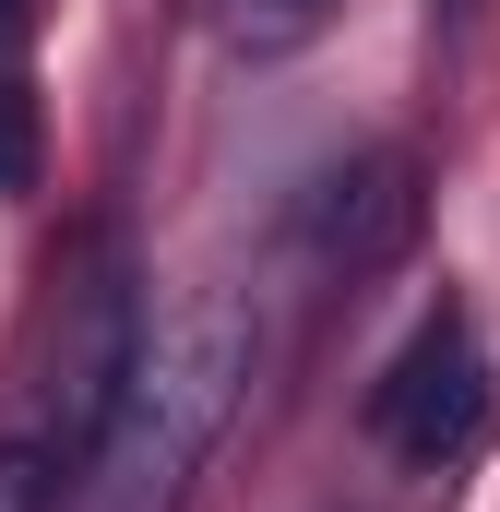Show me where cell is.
I'll use <instances>...</instances> for the list:
<instances>
[{
  "instance_id": "obj_8",
  "label": "cell",
  "mask_w": 500,
  "mask_h": 512,
  "mask_svg": "<svg viewBox=\"0 0 500 512\" xmlns=\"http://www.w3.org/2000/svg\"><path fill=\"white\" fill-rule=\"evenodd\" d=\"M24 36H36V0H0V72L24 60Z\"/></svg>"
},
{
  "instance_id": "obj_2",
  "label": "cell",
  "mask_w": 500,
  "mask_h": 512,
  "mask_svg": "<svg viewBox=\"0 0 500 512\" xmlns=\"http://www.w3.org/2000/svg\"><path fill=\"white\" fill-rule=\"evenodd\" d=\"M131 358H143V286H131V262H84V286L60 298V346H48V405H36V441H48V465H60V489H84V465H96V441H108V417H120V382Z\"/></svg>"
},
{
  "instance_id": "obj_7",
  "label": "cell",
  "mask_w": 500,
  "mask_h": 512,
  "mask_svg": "<svg viewBox=\"0 0 500 512\" xmlns=\"http://www.w3.org/2000/svg\"><path fill=\"white\" fill-rule=\"evenodd\" d=\"M0 512H60V465H48V441H36V429H12V441H0Z\"/></svg>"
},
{
  "instance_id": "obj_5",
  "label": "cell",
  "mask_w": 500,
  "mask_h": 512,
  "mask_svg": "<svg viewBox=\"0 0 500 512\" xmlns=\"http://www.w3.org/2000/svg\"><path fill=\"white\" fill-rule=\"evenodd\" d=\"M334 12H346V0H227V48H239V60H298Z\"/></svg>"
},
{
  "instance_id": "obj_6",
  "label": "cell",
  "mask_w": 500,
  "mask_h": 512,
  "mask_svg": "<svg viewBox=\"0 0 500 512\" xmlns=\"http://www.w3.org/2000/svg\"><path fill=\"white\" fill-rule=\"evenodd\" d=\"M0 191H36V84H24V60L0 72Z\"/></svg>"
},
{
  "instance_id": "obj_1",
  "label": "cell",
  "mask_w": 500,
  "mask_h": 512,
  "mask_svg": "<svg viewBox=\"0 0 500 512\" xmlns=\"http://www.w3.org/2000/svg\"><path fill=\"white\" fill-rule=\"evenodd\" d=\"M250 370H262V322H250L239 286H191L167 322H143V358H131L120 417H108V441L84 465V501L96 512H179L191 477L215 465Z\"/></svg>"
},
{
  "instance_id": "obj_4",
  "label": "cell",
  "mask_w": 500,
  "mask_h": 512,
  "mask_svg": "<svg viewBox=\"0 0 500 512\" xmlns=\"http://www.w3.org/2000/svg\"><path fill=\"white\" fill-rule=\"evenodd\" d=\"M405 227H417V167H405V155H346V167H322L310 203H298V251L322 262V274H346V286L405 251Z\"/></svg>"
},
{
  "instance_id": "obj_3",
  "label": "cell",
  "mask_w": 500,
  "mask_h": 512,
  "mask_svg": "<svg viewBox=\"0 0 500 512\" xmlns=\"http://www.w3.org/2000/svg\"><path fill=\"white\" fill-rule=\"evenodd\" d=\"M370 429H381L393 465H453L489 429V358H477V322L453 298L393 346V370L370 382Z\"/></svg>"
}]
</instances>
